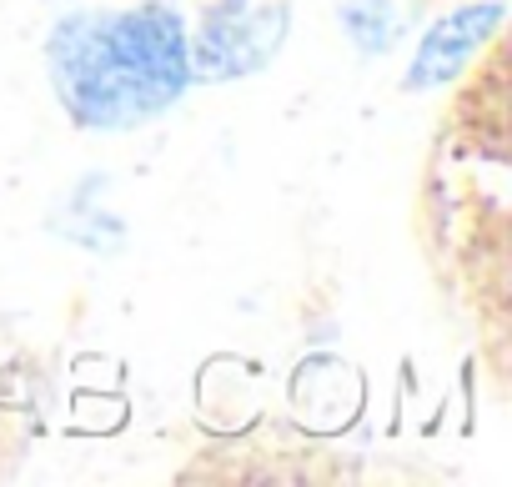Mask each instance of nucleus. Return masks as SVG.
Instances as JSON below:
<instances>
[{
	"label": "nucleus",
	"mask_w": 512,
	"mask_h": 487,
	"mask_svg": "<svg viewBox=\"0 0 512 487\" xmlns=\"http://www.w3.org/2000/svg\"><path fill=\"white\" fill-rule=\"evenodd\" d=\"M51 76L86 126H131L166 111L191 81V51L171 11L76 16L51 41Z\"/></svg>",
	"instance_id": "f257e3e1"
},
{
	"label": "nucleus",
	"mask_w": 512,
	"mask_h": 487,
	"mask_svg": "<svg viewBox=\"0 0 512 487\" xmlns=\"http://www.w3.org/2000/svg\"><path fill=\"white\" fill-rule=\"evenodd\" d=\"M497 16H502L497 6H467V11L437 21L432 36H427L422 51H417V66H412L407 86L422 91V86H442L447 76H457V71L472 61V51L482 46V36L497 31Z\"/></svg>",
	"instance_id": "f03ea898"
},
{
	"label": "nucleus",
	"mask_w": 512,
	"mask_h": 487,
	"mask_svg": "<svg viewBox=\"0 0 512 487\" xmlns=\"http://www.w3.org/2000/svg\"><path fill=\"white\" fill-rule=\"evenodd\" d=\"M342 26L357 41V51L382 56L397 41V0H342Z\"/></svg>",
	"instance_id": "7ed1b4c3"
}]
</instances>
